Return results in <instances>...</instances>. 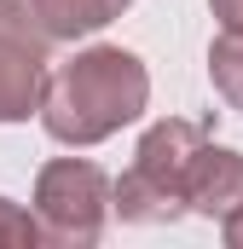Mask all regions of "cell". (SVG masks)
Listing matches in <instances>:
<instances>
[{"mask_svg":"<svg viewBox=\"0 0 243 249\" xmlns=\"http://www.w3.org/2000/svg\"><path fill=\"white\" fill-rule=\"evenodd\" d=\"M208 12L220 29H243V0H208Z\"/></svg>","mask_w":243,"mask_h":249,"instance_id":"obj_10","label":"cell"},{"mask_svg":"<svg viewBox=\"0 0 243 249\" xmlns=\"http://www.w3.org/2000/svg\"><path fill=\"white\" fill-rule=\"evenodd\" d=\"M232 209H243V151L232 145H203L191 174H185V214L203 220H226Z\"/></svg>","mask_w":243,"mask_h":249,"instance_id":"obj_4","label":"cell"},{"mask_svg":"<svg viewBox=\"0 0 243 249\" xmlns=\"http://www.w3.org/2000/svg\"><path fill=\"white\" fill-rule=\"evenodd\" d=\"M220 238H226V249H243V209H232L220 220Z\"/></svg>","mask_w":243,"mask_h":249,"instance_id":"obj_11","label":"cell"},{"mask_svg":"<svg viewBox=\"0 0 243 249\" xmlns=\"http://www.w3.org/2000/svg\"><path fill=\"white\" fill-rule=\"evenodd\" d=\"M0 35L23 41V47H35V53H52V35L41 29L35 0H0Z\"/></svg>","mask_w":243,"mask_h":249,"instance_id":"obj_8","label":"cell"},{"mask_svg":"<svg viewBox=\"0 0 243 249\" xmlns=\"http://www.w3.org/2000/svg\"><path fill=\"white\" fill-rule=\"evenodd\" d=\"M145 105H151V70L139 64V53L87 47L47 75V93H41L35 116L58 145L87 151V145L116 139L122 127H133L145 116Z\"/></svg>","mask_w":243,"mask_h":249,"instance_id":"obj_1","label":"cell"},{"mask_svg":"<svg viewBox=\"0 0 243 249\" xmlns=\"http://www.w3.org/2000/svg\"><path fill=\"white\" fill-rule=\"evenodd\" d=\"M208 145V122H185L162 116L139 133L133 145V168L110 180V214L127 226H168L185 214V174L197 162V151Z\"/></svg>","mask_w":243,"mask_h":249,"instance_id":"obj_2","label":"cell"},{"mask_svg":"<svg viewBox=\"0 0 243 249\" xmlns=\"http://www.w3.org/2000/svg\"><path fill=\"white\" fill-rule=\"evenodd\" d=\"M127 6H133V0H35V12H41V29L52 35V47L110 29L122 12H127Z\"/></svg>","mask_w":243,"mask_h":249,"instance_id":"obj_6","label":"cell"},{"mask_svg":"<svg viewBox=\"0 0 243 249\" xmlns=\"http://www.w3.org/2000/svg\"><path fill=\"white\" fill-rule=\"evenodd\" d=\"M29 214L41 226V244H58V249L99 244L104 220H110V174L87 157H52L35 174Z\"/></svg>","mask_w":243,"mask_h":249,"instance_id":"obj_3","label":"cell"},{"mask_svg":"<svg viewBox=\"0 0 243 249\" xmlns=\"http://www.w3.org/2000/svg\"><path fill=\"white\" fill-rule=\"evenodd\" d=\"M208 81L226 110H243V29H220V41L208 47Z\"/></svg>","mask_w":243,"mask_h":249,"instance_id":"obj_7","label":"cell"},{"mask_svg":"<svg viewBox=\"0 0 243 249\" xmlns=\"http://www.w3.org/2000/svg\"><path fill=\"white\" fill-rule=\"evenodd\" d=\"M41 93H47V53L0 35V127L29 122L41 110Z\"/></svg>","mask_w":243,"mask_h":249,"instance_id":"obj_5","label":"cell"},{"mask_svg":"<svg viewBox=\"0 0 243 249\" xmlns=\"http://www.w3.org/2000/svg\"><path fill=\"white\" fill-rule=\"evenodd\" d=\"M29 244H41V226H35V214H29L23 203L0 197V249H29Z\"/></svg>","mask_w":243,"mask_h":249,"instance_id":"obj_9","label":"cell"}]
</instances>
